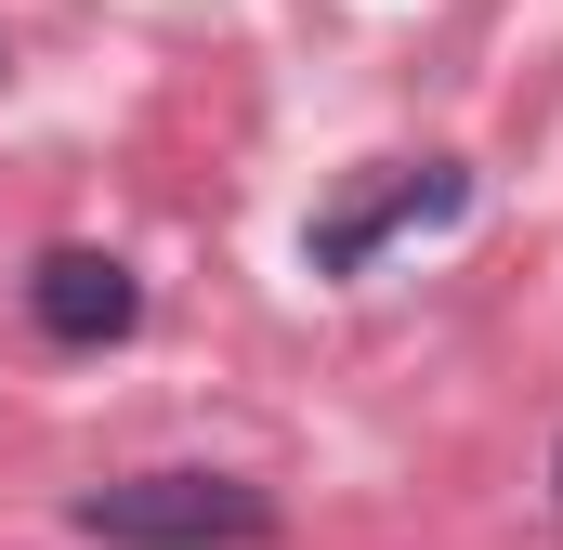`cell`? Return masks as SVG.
I'll return each mask as SVG.
<instances>
[{"instance_id":"7a4b0ae2","label":"cell","mask_w":563,"mask_h":550,"mask_svg":"<svg viewBox=\"0 0 563 550\" xmlns=\"http://www.w3.org/2000/svg\"><path fill=\"white\" fill-rule=\"evenodd\" d=\"M26 315H40V341L106 354V341L144 328V275L119 263V250H40V263H26Z\"/></svg>"},{"instance_id":"3957f363","label":"cell","mask_w":563,"mask_h":550,"mask_svg":"<svg viewBox=\"0 0 563 550\" xmlns=\"http://www.w3.org/2000/svg\"><path fill=\"white\" fill-rule=\"evenodd\" d=\"M459 210H472V170H445V157H432V170H407V184H380V197L328 210L301 250H314V275H354L380 237H407V223H459Z\"/></svg>"},{"instance_id":"277c9868","label":"cell","mask_w":563,"mask_h":550,"mask_svg":"<svg viewBox=\"0 0 563 550\" xmlns=\"http://www.w3.org/2000/svg\"><path fill=\"white\" fill-rule=\"evenodd\" d=\"M551 485H563V459H551Z\"/></svg>"},{"instance_id":"6da1fadb","label":"cell","mask_w":563,"mask_h":550,"mask_svg":"<svg viewBox=\"0 0 563 550\" xmlns=\"http://www.w3.org/2000/svg\"><path fill=\"white\" fill-rule=\"evenodd\" d=\"M66 525L106 550H276V498L250 472H119V485H79Z\"/></svg>"}]
</instances>
